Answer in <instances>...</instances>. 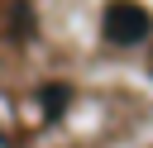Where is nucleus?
Listing matches in <instances>:
<instances>
[{"label": "nucleus", "mask_w": 153, "mask_h": 148, "mask_svg": "<svg viewBox=\"0 0 153 148\" xmlns=\"http://www.w3.org/2000/svg\"><path fill=\"white\" fill-rule=\"evenodd\" d=\"M100 33H105V43H120V48L143 43V38L153 33V14H148L143 5H134V0H115V5H105Z\"/></svg>", "instance_id": "f257e3e1"}]
</instances>
